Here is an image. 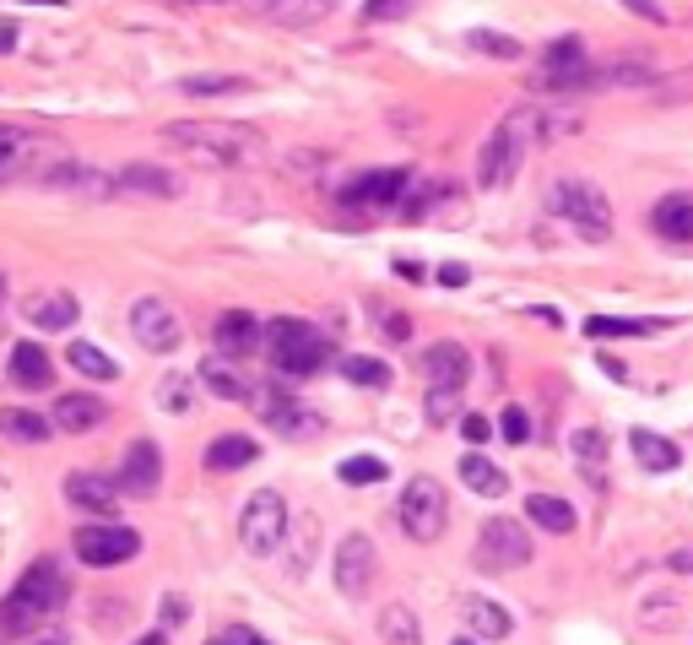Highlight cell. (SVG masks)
Returning a JSON list of instances; mask_svg holds the SVG:
<instances>
[{
  "label": "cell",
  "mask_w": 693,
  "mask_h": 645,
  "mask_svg": "<svg viewBox=\"0 0 693 645\" xmlns=\"http://www.w3.org/2000/svg\"><path fill=\"white\" fill-rule=\"evenodd\" d=\"M38 645H60V641H38Z\"/></svg>",
  "instance_id": "cell-58"
},
{
  "label": "cell",
  "mask_w": 693,
  "mask_h": 645,
  "mask_svg": "<svg viewBox=\"0 0 693 645\" xmlns=\"http://www.w3.org/2000/svg\"><path fill=\"white\" fill-rule=\"evenodd\" d=\"M380 336H391V342H407V336H413V321L396 310V315H385V321H380Z\"/></svg>",
  "instance_id": "cell-48"
},
{
  "label": "cell",
  "mask_w": 693,
  "mask_h": 645,
  "mask_svg": "<svg viewBox=\"0 0 693 645\" xmlns=\"http://www.w3.org/2000/svg\"><path fill=\"white\" fill-rule=\"evenodd\" d=\"M0 434L16 440V445H44L55 429H49V418L33 413V407H5V413H0Z\"/></svg>",
  "instance_id": "cell-31"
},
{
  "label": "cell",
  "mask_w": 693,
  "mask_h": 645,
  "mask_svg": "<svg viewBox=\"0 0 693 645\" xmlns=\"http://www.w3.org/2000/svg\"><path fill=\"white\" fill-rule=\"evenodd\" d=\"M683 27H693V5H689V11H683Z\"/></svg>",
  "instance_id": "cell-54"
},
{
  "label": "cell",
  "mask_w": 693,
  "mask_h": 645,
  "mask_svg": "<svg viewBox=\"0 0 693 645\" xmlns=\"http://www.w3.org/2000/svg\"><path fill=\"white\" fill-rule=\"evenodd\" d=\"M65 158H76L60 136L33 126H0V184H44Z\"/></svg>",
  "instance_id": "cell-2"
},
{
  "label": "cell",
  "mask_w": 693,
  "mask_h": 645,
  "mask_svg": "<svg viewBox=\"0 0 693 645\" xmlns=\"http://www.w3.org/2000/svg\"><path fill=\"white\" fill-rule=\"evenodd\" d=\"M629 445H634V456H640L645 473H678V462H683V451L667 434H650V429H634Z\"/></svg>",
  "instance_id": "cell-28"
},
{
  "label": "cell",
  "mask_w": 693,
  "mask_h": 645,
  "mask_svg": "<svg viewBox=\"0 0 693 645\" xmlns=\"http://www.w3.org/2000/svg\"><path fill=\"white\" fill-rule=\"evenodd\" d=\"M104 418H109V407H104L98 396L71 391V396H60V402H55L49 429H65V434H93V429H104Z\"/></svg>",
  "instance_id": "cell-20"
},
{
  "label": "cell",
  "mask_w": 693,
  "mask_h": 645,
  "mask_svg": "<svg viewBox=\"0 0 693 645\" xmlns=\"http://www.w3.org/2000/svg\"><path fill=\"white\" fill-rule=\"evenodd\" d=\"M466 44H471L477 55H493V60H521V44L504 38V33H493V27H471Z\"/></svg>",
  "instance_id": "cell-41"
},
{
  "label": "cell",
  "mask_w": 693,
  "mask_h": 645,
  "mask_svg": "<svg viewBox=\"0 0 693 645\" xmlns=\"http://www.w3.org/2000/svg\"><path fill=\"white\" fill-rule=\"evenodd\" d=\"M499 434H504L510 445H526V440H531V413H526V407H504Z\"/></svg>",
  "instance_id": "cell-44"
},
{
  "label": "cell",
  "mask_w": 693,
  "mask_h": 645,
  "mask_svg": "<svg viewBox=\"0 0 693 645\" xmlns=\"http://www.w3.org/2000/svg\"><path fill=\"white\" fill-rule=\"evenodd\" d=\"M380 635H385L391 645H422L417 641V619H413L407 602H391V608L380 613Z\"/></svg>",
  "instance_id": "cell-38"
},
{
  "label": "cell",
  "mask_w": 693,
  "mask_h": 645,
  "mask_svg": "<svg viewBox=\"0 0 693 645\" xmlns=\"http://www.w3.org/2000/svg\"><path fill=\"white\" fill-rule=\"evenodd\" d=\"M590 76H596V65L585 60L580 38L548 44V55H542V87H590Z\"/></svg>",
  "instance_id": "cell-15"
},
{
  "label": "cell",
  "mask_w": 693,
  "mask_h": 645,
  "mask_svg": "<svg viewBox=\"0 0 693 645\" xmlns=\"http://www.w3.org/2000/svg\"><path fill=\"white\" fill-rule=\"evenodd\" d=\"M5 380L22 385V391H44L55 380V363H49V353L38 342H16L11 358H5Z\"/></svg>",
  "instance_id": "cell-23"
},
{
  "label": "cell",
  "mask_w": 693,
  "mask_h": 645,
  "mask_svg": "<svg viewBox=\"0 0 693 645\" xmlns=\"http://www.w3.org/2000/svg\"><path fill=\"white\" fill-rule=\"evenodd\" d=\"M396 515H402V526H407L413 542H433L450 526V499H444V488L433 483V478H413V483L402 488Z\"/></svg>",
  "instance_id": "cell-7"
},
{
  "label": "cell",
  "mask_w": 693,
  "mask_h": 645,
  "mask_svg": "<svg viewBox=\"0 0 693 645\" xmlns=\"http://www.w3.org/2000/svg\"><path fill=\"white\" fill-rule=\"evenodd\" d=\"M0 299H5V294H0Z\"/></svg>",
  "instance_id": "cell-59"
},
{
  "label": "cell",
  "mask_w": 693,
  "mask_h": 645,
  "mask_svg": "<svg viewBox=\"0 0 693 645\" xmlns=\"http://www.w3.org/2000/svg\"><path fill=\"white\" fill-rule=\"evenodd\" d=\"M461 619H466L477 635H488V641H510V635H515V619H510L499 602L477 597V592H466V597H461Z\"/></svg>",
  "instance_id": "cell-25"
},
{
  "label": "cell",
  "mask_w": 693,
  "mask_h": 645,
  "mask_svg": "<svg viewBox=\"0 0 693 645\" xmlns=\"http://www.w3.org/2000/svg\"><path fill=\"white\" fill-rule=\"evenodd\" d=\"M466 277H471V272H466L461 261H450V266H439V283H444V288H461Z\"/></svg>",
  "instance_id": "cell-49"
},
{
  "label": "cell",
  "mask_w": 693,
  "mask_h": 645,
  "mask_svg": "<svg viewBox=\"0 0 693 645\" xmlns=\"http://www.w3.org/2000/svg\"><path fill=\"white\" fill-rule=\"evenodd\" d=\"M250 462H261V445H255L250 434H217V440L206 445V467H212V473H239V467H250Z\"/></svg>",
  "instance_id": "cell-27"
},
{
  "label": "cell",
  "mask_w": 693,
  "mask_h": 645,
  "mask_svg": "<svg viewBox=\"0 0 693 645\" xmlns=\"http://www.w3.org/2000/svg\"><path fill=\"white\" fill-rule=\"evenodd\" d=\"M255 402H261V418H266V429L282 434V440H314L325 423L309 413V407H298V402H287L277 391H255Z\"/></svg>",
  "instance_id": "cell-16"
},
{
  "label": "cell",
  "mask_w": 693,
  "mask_h": 645,
  "mask_svg": "<svg viewBox=\"0 0 693 645\" xmlns=\"http://www.w3.org/2000/svg\"><path fill=\"white\" fill-rule=\"evenodd\" d=\"M65 363H71L76 374H87V380H115V374H120V363H115L104 347H93V342H71V347H65Z\"/></svg>",
  "instance_id": "cell-35"
},
{
  "label": "cell",
  "mask_w": 693,
  "mask_h": 645,
  "mask_svg": "<svg viewBox=\"0 0 693 645\" xmlns=\"http://www.w3.org/2000/svg\"><path fill=\"white\" fill-rule=\"evenodd\" d=\"M672 570H678V575H693V548H678V553H672Z\"/></svg>",
  "instance_id": "cell-51"
},
{
  "label": "cell",
  "mask_w": 693,
  "mask_h": 645,
  "mask_svg": "<svg viewBox=\"0 0 693 645\" xmlns=\"http://www.w3.org/2000/svg\"><path fill=\"white\" fill-rule=\"evenodd\" d=\"M461 483L471 488V493H482V499H504V493H510V478H504L488 456H477V451L461 462Z\"/></svg>",
  "instance_id": "cell-33"
},
{
  "label": "cell",
  "mask_w": 693,
  "mask_h": 645,
  "mask_svg": "<svg viewBox=\"0 0 693 645\" xmlns=\"http://www.w3.org/2000/svg\"><path fill=\"white\" fill-rule=\"evenodd\" d=\"M342 374H347L353 385H363V391H385V385H391V369H385L380 358H363V353H347V358H342Z\"/></svg>",
  "instance_id": "cell-37"
},
{
  "label": "cell",
  "mask_w": 693,
  "mask_h": 645,
  "mask_svg": "<svg viewBox=\"0 0 693 645\" xmlns=\"http://www.w3.org/2000/svg\"><path fill=\"white\" fill-rule=\"evenodd\" d=\"M22 315L38 325V331H71L76 315H82V304H76V294L55 288V294H27L22 299Z\"/></svg>",
  "instance_id": "cell-21"
},
{
  "label": "cell",
  "mask_w": 693,
  "mask_h": 645,
  "mask_svg": "<svg viewBox=\"0 0 693 645\" xmlns=\"http://www.w3.org/2000/svg\"><path fill=\"white\" fill-rule=\"evenodd\" d=\"M667 331V321H623V315H590L585 321V336L596 342H623V336H656Z\"/></svg>",
  "instance_id": "cell-34"
},
{
  "label": "cell",
  "mask_w": 693,
  "mask_h": 645,
  "mask_svg": "<svg viewBox=\"0 0 693 645\" xmlns=\"http://www.w3.org/2000/svg\"><path fill=\"white\" fill-rule=\"evenodd\" d=\"M163 142L184 147L195 163H212V168H244L266 153V136L239 120H179V126H163Z\"/></svg>",
  "instance_id": "cell-1"
},
{
  "label": "cell",
  "mask_w": 693,
  "mask_h": 645,
  "mask_svg": "<svg viewBox=\"0 0 693 645\" xmlns=\"http://www.w3.org/2000/svg\"><path fill=\"white\" fill-rule=\"evenodd\" d=\"M477 564H482V570H521V564H531V537H526V526L510 521V515H493V521L482 526V537H477Z\"/></svg>",
  "instance_id": "cell-10"
},
{
  "label": "cell",
  "mask_w": 693,
  "mask_h": 645,
  "mask_svg": "<svg viewBox=\"0 0 693 645\" xmlns=\"http://www.w3.org/2000/svg\"><path fill=\"white\" fill-rule=\"evenodd\" d=\"M65 575H60V564L55 559H38L16 586H11V597L0 602V641L5 635H22V630H33L38 619H49L60 602H65Z\"/></svg>",
  "instance_id": "cell-3"
},
{
  "label": "cell",
  "mask_w": 693,
  "mask_h": 645,
  "mask_svg": "<svg viewBox=\"0 0 693 645\" xmlns=\"http://www.w3.org/2000/svg\"><path fill=\"white\" fill-rule=\"evenodd\" d=\"M455 418H461V391L428 385V423H455Z\"/></svg>",
  "instance_id": "cell-42"
},
{
  "label": "cell",
  "mask_w": 693,
  "mask_h": 645,
  "mask_svg": "<svg viewBox=\"0 0 693 645\" xmlns=\"http://www.w3.org/2000/svg\"><path fill=\"white\" fill-rule=\"evenodd\" d=\"M526 315H531V321H548V325H563V315L548 310V304H537V310H526Z\"/></svg>",
  "instance_id": "cell-52"
},
{
  "label": "cell",
  "mask_w": 693,
  "mask_h": 645,
  "mask_svg": "<svg viewBox=\"0 0 693 645\" xmlns=\"http://www.w3.org/2000/svg\"><path fill=\"white\" fill-rule=\"evenodd\" d=\"M212 342L223 358H250V353H261V321L250 310H228L212 325Z\"/></svg>",
  "instance_id": "cell-19"
},
{
  "label": "cell",
  "mask_w": 693,
  "mask_h": 645,
  "mask_svg": "<svg viewBox=\"0 0 693 645\" xmlns=\"http://www.w3.org/2000/svg\"><path fill=\"white\" fill-rule=\"evenodd\" d=\"M661 71L650 60H612V65H596L590 87H656Z\"/></svg>",
  "instance_id": "cell-30"
},
{
  "label": "cell",
  "mask_w": 693,
  "mask_h": 645,
  "mask_svg": "<svg viewBox=\"0 0 693 645\" xmlns=\"http://www.w3.org/2000/svg\"><path fill=\"white\" fill-rule=\"evenodd\" d=\"M450 645H477V641H466V635H461V641H450Z\"/></svg>",
  "instance_id": "cell-56"
},
{
  "label": "cell",
  "mask_w": 693,
  "mask_h": 645,
  "mask_svg": "<svg viewBox=\"0 0 693 645\" xmlns=\"http://www.w3.org/2000/svg\"><path fill=\"white\" fill-rule=\"evenodd\" d=\"M38 5H60V0H38Z\"/></svg>",
  "instance_id": "cell-57"
},
{
  "label": "cell",
  "mask_w": 693,
  "mask_h": 645,
  "mask_svg": "<svg viewBox=\"0 0 693 645\" xmlns=\"http://www.w3.org/2000/svg\"><path fill=\"white\" fill-rule=\"evenodd\" d=\"M422 374H428V385L466 391V380H471V353H466L461 342H433V347L422 353Z\"/></svg>",
  "instance_id": "cell-18"
},
{
  "label": "cell",
  "mask_w": 693,
  "mask_h": 645,
  "mask_svg": "<svg viewBox=\"0 0 693 645\" xmlns=\"http://www.w3.org/2000/svg\"><path fill=\"white\" fill-rule=\"evenodd\" d=\"M115 179H120V195H152V201H174L184 190V179L168 174V168H157V163H131Z\"/></svg>",
  "instance_id": "cell-22"
},
{
  "label": "cell",
  "mask_w": 693,
  "mask_h": 645,
  "mask_svg": "<svg viewBox=\"0 0 693 645\" xmlns=\"http://www.w3.org/2000/svg\"><path fill=\"white\" fill-rule=\"evenodd\" d=\"M623 5H629V11H634V16H645V22H656V27H667V22H672V16H667V5H661V0H623Z\"/></svg>",
  "instance_id": "cell-47"
},
{
  "label": "cell",
  "mask_w": 693,
  "mask_h": 645,
  "mask_svg": "<svg viewBox=\"0 0 693 645\" xmlns=\"http://www.w3.org/2000/svg\"><path fill=\"white\" fill-rule=\"evenodd\" d=\"M190 98H228V93H250V82L244 76H184L179 82Z\"/></svg>",
  "instance_id": "cell-39"
},
{
  "label": "cell",
  "mask_w": 693,
  "mask_h": 645,
  "mask_svg": "<svg viewBox=\"0 0 693 645\" xmlns=\"http://www.w3.org/2000/svg\"><path fill=\"white\" fill-rule=\"evenodd\" d=\"M250 645H266V641H261V635H255V630H250Z\"/></svg>",
  "instance_id": "cell-55"
},
{
  "label": "cell",
  "mask_w": 693,
  "mask_h": 645,
  "mask_svg": "<svg viewBox=\"0 0 693 645\" xmlns=\"http://www.w3.org/2000/svg\"><path fill=\"white\" fill-rule=\"evenodd\" d=\"M385 473H391V467H385L380 456H353V462H342V483H358V488L380 483Z\"/></svg>",
  "instance_id": "cell-43"
},
{
  "label": "cell",
  "mask_w": 693,
  "mask_h": 645,
  "mask_svg": "<svg viewBox=\"0 0 693 645\" xmlns=\"http://www.w3.org/2000/svg\"><path fill=\"white\" fill-rule=\"evenodd\" d=\"M331 5L336 0H266V11L287 22V27H309V22H320V16H331Z\"/></svg>",
  "instance_id": "cell-36"
},
{
  "label": "cell",
  "mask_w": 693,
  "mask_h": 645,
  "mask_svg": "<svg viewBox=\"0 0 693 645\" xmlns=\"http://www.w3.org/2000/svg\"><path fill=\"white\" fill-rule=\"evenodd\" d=\"M157 407L190 413V407H195V374H168V380L157 385Z\"/></svg>",
  "instance_id": "cell-40"
},
{
  "label": "cell",
  "mask_w": 693,
  "mask_h": 645,
  "mask_svg": "<svg viewBox=\"0 0 693 645\" xmlns=\"http://www.w3.org/2000/svg\"><path fill=\"white\" fill-rule=\"evenodd\" d=\"M44 184L49 190H65L76 201H120V179L109 168H93V163H82V158H65Z\"/></svg>",
  "instance_id": "cell-13"
},
{
  "label": "cell",
  "mask_w": 693,
  "mask_h": 645,
  "mask_svg": "<svg viewBox=\"0 0 693 645\" xmlns=\"http://www.w3.org/2000/svg\"><path fill=\"white\" fill-rule=\"evenodd\" d=\"M461 434H466V440H471V445H482V440H488V434H493V423H488V418H482V413H461Z\"/></svg>",
  "instance_id": "cell-46"
},
{
  "label": "cell",
  "mask_w": 693,
  "mask_h": 645,
  "mask_svg": "<svg viewBox=\"0 0 693 645\" xmlns=\"http://www.w3.org/2000/svg\"><path fill=\"white\" fill-rule=\"evenodd\" d=\"M206 645H250V630H244V624H234V630H223L217 641H206Z\"/></svg>",
  "instance_id": "cell-50"
},
{
  "label": "cell",
  "mask_w": 693,
  "mask_h": 645,
  "mask_svg": "<svg viewBox=\"0 0 693 645\" xmlns=\"http://www.w3.org/2000/svg\"><path fill=\"white\" fill-rule=\"evenodd\" d=\"M131 336H136L146 353H174L184 342V321L174 315L168 299H136L131 304Z\"/></svg>",
  "instance_id": "cell-12"
},
{
  "label": "cell",
  "mask_w": 693,
  "mask_h": 645,
  "mask_svg": "<svg viewBox=\"0 0 693 645\" xmlns=\"http://www.w3.org/2000/svg\"><path fill=\"white\" fill-rule=\"evenodd\" d=\"M548 212L580 223V234H590V239H607L612 234V201L590 179H553L548 184Z\"/></svg>",
  "instance_id": "cell-5"
},
{
  "label": "cell",
  "mask_w": 693,
  "mask_h": 645,
  "mask_svg": "<svg viewBox=\"0 0 693 645\" xmlns=\"http://www.w3.org/2000/svg\"><path fill=\"white\" fill-rule=\"evenodd\" d=\"M239 542L255 553V559H272L282 542H287V499L277 488H261L244 499V515H239Z\"/></svg>",
  "instance_id": "cell-6"
},
{
  "label": "cell",
  "mask_w": 693,
  "mask_h": 645,
  "mask_svg": "<svg viewBox=\"0 0 693 645\" xmlns=\"http://www.w3.org/2000/svg\"><path fill=\"white\" fill-rule=\"evenodd\" d=\"M261 347L272 353L277 374H287V380L320 374V369L331 363V336H325V331H314V325H303V321L261 325Z\"/></svg>",
  "instance_id": "cell-4"
},
{
  "label": "cell",
  "mask_w": 693,
  "mask_h": 645,
  "mask_svg": "<svg viewBox=\"0 0 693 645\" xmlns=\"http://www.w3.org/2000/svg\"><path fill=\"white\" fill-rule=\"evenodd\" d=\"M71 548L87 570H115V564H131L141 553V531L120 526V521H98V526H82L71 537Z\"/></svg>",
  "instance_id": "cell-8"
},
{
  "label": "cell",
  "mask_w": 693,
  "mask_h": 645,
  "mask_svg": "<svg viewBox=\"0 0 693 645\" xmlns=\"http://www.w3.org/2000/svg\"><path fill=\"white\" fill-rule=\"evenodd\" d=\"M65 504H76L82 515L115 521L120 515V483L109 473H71L65 478Z\"/></svg>",
  "instance_id": "cell-14"
},
{
  "label": "cell",
  "mask_w": 693,
  "mask_h": 645,
  "mask_svg": "<svg viewBox=\"0 0 693 645\" xmlns=\"http://www.w3.org/2000/svg\"><path fill=\"white\" fill-rule=\"evenodd\" d=\"M195 380H201L212 396H223V402H250V396H255V385H250L228 358H206V363L195 369Z\"/></svg>",
  "instance_id": "cell-26"
},
{
  "label": "cell",
  "mask_w": 693,
  "mask_h": 645,
  "mask_svg": "<svg viewBox=\"0 0 693 645\" xmlns=\"http://www.w3.org/2000/svg\"><path fill=\"white\" fill-rule=\"evenodd\" d=\"M136 645H168V635H163V630H152V635H141Z\"/></svg>",
  "instance_id": "cell-53"
},
{
  "label": "cell",
  "mask_w": 693,
  "mask_h": 645,
  "mask_svg": "<svg viewBox=\"0 0 693 645\" xmlns=\"http://www.w3.org/2000/svg\"><path fill=\"white\" fill-rule=\"evenodd\" d=\"M569 451H574V462H580V473H585L590 483L596 488L607 483V434H601V429H574V434H569Z\"/></svg>",
  "instance_id": "cell-29"
},
{
  "label": "cell",
  "mask_w": 693,
  "mask_h": 645,
  "mask_svg": "<svg viewBox=\"0 0 693 645\" xmlns=\"http://www.w3.org/2000/svg\"><path fill=\"white\" fill-rule=\"evenodd\" d=\"M526 515H531L542 531H553V537H569V531H574V504L558 499V493H531V499H526Z\"/></svg>",
  "instance_id": "cell-32"
},
{
  "label": "cell",
  "mask_w": 693,
  "mask_h": 645,
  "mask_svg": "<svg viewBox=\"0 0 693 645\" xmlns=\"http://www.w3.org/2000/svg\"><path fill=\"white\" fill-rule=\"evenodd\" d=\"M650 228L661 234V239H672V244H693V195H661L656 201V212H650Z\"/></svg>",
  "instance_id": "cell-24"
},
{
  "label": "cell",
  "mask_w": 693,
  "mask_h": 645,
  "mask_svg": "<svg viewBox=\"0 0 693 645\" xmlns=\"http://www.w3.org/2000/svg\"><path fill=\"white\" fill-rule=\"evenodd\" d=\"M407 184H413L407 168H363V174H353V179L336 190V201L353 206V212H391V206L407 195Z\"/></svg>",
  "instance_id": "cell-9"
},
{
  "label": "cell",
  "mask_w": 693,
  "mask_h": 645,
  "mask_svg": "<svg viewBox=\"0 0 693 645\" xmlns=\"http://www.w3.org/2000/svg\"><path fill=\"white\" fill-rule=\"evenodd\" d=\"M374 570H380V553H374V542L363 531H353V537L336 542V592L342 597L363 602L369 586H374Z\"/></svg>",
  "instance_id": "cell-11"
},
{
  "label": "cell",
  "mask_w": 693,
  "mask_h": 645,
  "mask_svg": "<svg viewBox=\"0 0 693 645\" xmlns=\"http://www.w3.org/2000/svg\"><path fill=\"white\" fill-rule=\"evenodd\" d=\"M120 493H136V499H152L157 488H163V451L152 445V440H136L131 451H126V462H120Z\"/></svg>",
  "instance_id": "cell-17"
},
{
  "label": "cell",
  "mask_w": 693,
  "mask_h": 645,
  "mask_svg": "<svg viewBox=\"0 0 693 645\" xmlns=\"http://www.w3.org/2000/svg\"><path fill=\"white\" fill-rule=\"evenodd\" d=\"M407 11H413V0H369L363 5L369 22H391V16H407Z\"/></svg>",
  "instance_id": "cell-45"
}]
</instances>
